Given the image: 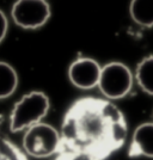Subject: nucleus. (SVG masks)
<instances>
[{"label":"nucleus","mask_w":153,"mask_h":160,"mask_svg":"<svg viewBox=\"0 0 153 160\" xmlns=\"http://www.w3.org/2000/svg\"><path fill=\"white\" fill-rule=\"evenodd\" d=\"M102 66L92 58H78L68 67V79L80 90H91L98 86Z\"/></svg>","instance_id":"nucleus-6"},{"label":"nucleus","mask_w":153,"mask_h":160,"mask_svg":"<svg viewBox=\"0 0 153 160\" xmlns=\"http://www.w3.org/2000/svg\"><path fill=\"white\" fill-rule=\"evenodd\" d=\"M55 160H102L99 158H96L93 155L86 153H81V152H77V151H71V149H66V148H61L59 155L56 157Z\"/></svg>","instance_id":"nucleus-12"},{"label":"nucleus","mask_w":153,"mask_h":160,"mask_svg":"<svg viewBox=\"0 0 153 160\" xmlns=\"http://www.w3.org/2000/svg\"><path fill=\"white\" fill-rule=\"evenodd\" d=\"M129 157L153 158V122L141 123L135 128L129 147Z\"/></svg>","instance_id":"nucleus-7"},{"label":"nucleus","mask_w":153,"mask_h":160,"mask_svg":"<svg viewBox=\"0 0 153 160\" xmlns=\"http://www.w3.org/2000/svg\"><path fill=\"white\" fill-rule=\"evenodd\" d=\"M7 29H8V22H7L6 14L0 10V43L5 38L7 33Z\"/></svg>","instance_id":"nucleus-13"},{"label":"nucleus","mask_w":153,"mask_h":160,"mask_svg":"<svg viewBox=\"0 0 153 160\" xmlns=\"http://www.w3.org/2000/svg\"><path fill=\"white\" fill-rule=\"evenodd\" d=\"M50 108L49 98L42 91H31L24 94L16 104L10 116V129L17 133L27 130L42 122Z\"/></svg>","instance_id":"nucleus-2"},{"label":"nucleus","mask_w":153,"mask_h":160,"mask_svg":"<svg viewBox=\"0 0 153 160\" xmlns=\"http://www.w3.org/2000/svg\"><path fill=\"white\" fill-rule=\"evenodd\" d=\"M134 79L145 93L153 96V55L144 58L138 63Z\"/></svg>","instance_id":"nucleus-9"},{"label":"nucleus","mask_w":153,"mask_h":160,"mask_svg":"<svg viewBox=\"0 0 153 160\" xmlns=\"http://www.w3.org/2000/svg\"><path fill=\"white\" fill-rule=\"evenodd\" d=\"M50 14L47 0H17L11 10L14 24L27 30L42 28L49 20Z\"/></svg>","instance_id":"nucleus-5"},{"label":"nucleus","mask_w":153,"mask_h":160,"mask_svg":"<svg viewBox=\"0 0 153 160\" xmlns=\"http://www.w3.org/2000/svg\"><path fill=\"white\" fill-rule=\"evenodd\" d=\"M62 146L60 132L53 126L40 122L25 130L23 136L24 152L33 158L43 159L59 153Z\"/></svg>","instance_id":"nucleus-3"},{"label":"nucleus","mask_w":153,"mask_h":160,"mask_svg":"<svg viewBox=\"0 0 153 160\" xmlns=\"http://www.w3.org/2000/svg\"><path fill=\"white\" fill-rule=\"evenodd\" d=\"M18 86V74L10 63L0 61V99L8 98Z\"/></svg>","instance_id":"nucleus-10"},{"label":"nucleus","mask_w":153,"mask_h":160,"mask_svg":"<svg viewBox=\"0 0 153 160\" xmlns=\"http://www.w3.org/2000/svg\"><path fill=\"white\" fill-rule=\"evenodd\" d=\"M0 160H27L25 155L10 142H0Z\"/></svg>","instance_id":"nucleus-11"},{"label":"nucleus","mask_w":153,"mask_h":160,"mask_svg":"<svg viewBox=\"0 0 153 160\" xmlns=\"http://www.w3.org/2000/svg\"><path fill=\"white\" fill-rule=\"evenodd\" d=\"M134 74L130 68L120 61H111L102 66L98 88L108 100H119L130 92Z\"/></svg>","instance_id":"nucleus-4"},{"label":"nucleus","mask_w":153,"mask_h":160,"mask_svg":"<svg viewBox=\"0 0 153 160\" xmlns=\"http://www.w3.org/2000/svg\"><path fill=\"white\" fill-rule=\"evenodd\" d=\"M125 115L111 100L86 97L74 102L61 126V148L104 160L125 145Z\"/></svg>","instance_id":"nucleus-1"},{"label":"nucleus","mask_w":153,"mask_h":160,"mask_svg":"<svg viewBox=\"0 0 153 160\" xmlns=\"http://www.w3.org/2000/svg\"><path fill=\"white\" fill-rule=\"evenodd\" d=\"M129 14L142 28H153V0H130Z\"/></svg>","instance_id":"nucleus-8"}]
</instances>
